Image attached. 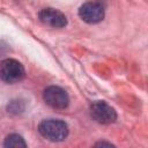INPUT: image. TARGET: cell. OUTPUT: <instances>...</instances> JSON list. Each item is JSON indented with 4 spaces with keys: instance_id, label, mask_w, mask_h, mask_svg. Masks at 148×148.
<instances>
[{
    "instance_id": "obj_1",
    "label": "cell",
    "mask_w": 148,
    "mask_h": 148,
    "mask_svg": "<svg viewBox=\"0 0 148 148\" xmlns=\"http://www.w3.org/2000/svg\"><path fill=\"white\" fill-rule=\"evenodd\" d=\"M38 132L50 141H62L68 135V127L60 119H44L38 125Z\"/></svg>"
},
{
    "instance_id": "obj_2",
    "label": "cell",
    "mask_w": 148,
    "mask_h": 148,
    "mask_svg": "<svg viewBox=\"0 0 148 148\" xmlns=\"http://www.w3.org/2000/svg\"><path fill=\"white\" fill-rule=\"evenodd\" d=\"M25 76L23 65L15 59H5L0 62V79L6 83H17Z\"/></svg>"
},
{
    "instance_id": "obj_5",
    "label": "cell",
    "mask_w": 148,
    "mask_h": 148,
    "mask_svg": "<svg viewBox=\"0 0 148 148\" xmlns=\"http://www.w3.org/2000/svg\"><path fill=\"white\" fill-rule=\"evenodd\" d=\"M80 17L90 24L98 23L104 18V8L101 3L95 1H89L83 3L79 9Z\"/></svg>"
},
{
    "instance_id": "obj_3",
    "label": "cell",
    "mask_w": 148,
    "mask_h": 148,
    "mask_svg": "<svg viewBox=\"0 0 148 148\" xmlns=\"http://www.w3.org/2000/svg\"><path fill=\"white\" fill-rule=\"evenodd\" d=\"M43 98L49 106L57 109V110L66 109L69 103V97H68L67 92L62 88L57 87V86L47 87L44 90Z\"/></svg>"
},
{
    "instance_id": "obj_6",
    "label": "cell",
    "mask_w": 148,
    "mask_h": 148,
    "mask_svg": "<svg viewBox=\"0 0 148 148\" xmlns=\"http://www.w3.org/2000/svg\"><path fill=\"white\" fill-rule=\"evenodd\" d=\"M38 17L42 23L52 28H64L67 24L66 16L56 8H44L39 12Z\"/></svg>"
},
{
    "instance_id": "obj_7",
    "label": "cell",
    "mask_w": 148,
    "mask_h": 148,
    "mask_svg": "<svg viewBox=\"0 0 148 148\" xmlns=\"http://www.w3.org/2000/svg\"><path fill=\"white\" fill-rule=\"evenodd\" d=\"M5 147H12V148H20V147H27V143L24 142L23 138L18 134H10L5 139Z\"/></svg>"
},
{
    "instance_id": "obj_4",
    "label": "cell",
    "mask_w": 148,
    "mask_h": 148,
    "mask_svg": "<svg viewBox=\"0 0 148 148\" xmlns=\"http://www.w3.org/2000/svg\"><path fill=\"white\" fill-rule=\"evenodd\" d=\"M90 114L99 124H111L116 121L117 113L114 109L104 101H96L90 105Z\"/></svg>"
}]
</instances>
